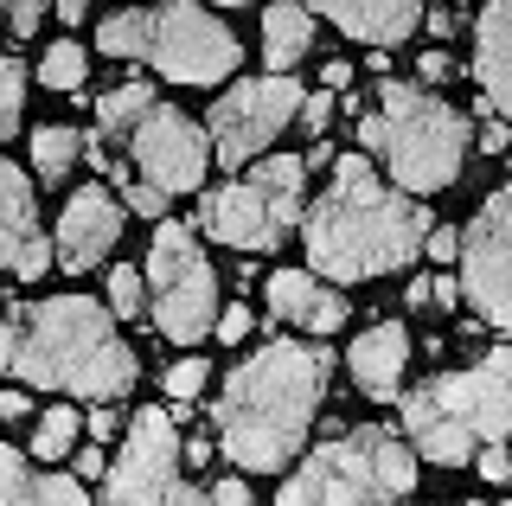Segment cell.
Wrapping results in <instances>:
<instances>
[{"mask_svg":"<svg viewBox=\"0 0 512 506\" xmlns=\"http://www.w3.org/2000/svg\"><path fill=\"white\" fill-rule=\"evenodd\" d=\"M90 161L122 186V205L141 218H167L173 193L205 186V129L160 103L148 84H122L96 103Z\"/></svg>","mask_w":512,"mask_h":506,"instance_id":"1","label":"cell"},{"mask_svg":"<svg viewBox=\"0 0 512 506\" xmlns=\"http://www.w3.org/2000/svg\"><path fill=\"white\" fill-rule=\"evenodd\" d=\"M429 237V205H410V193H391L365 154L333 161V186L308 212V263L333 282L384 276L410 263Z\"/></svg>","mask_w":512,"mask_h":506,"instance_id":"2","label":"cell"},{"mask_svg":"<svg viewBox=\"0 0 512 506\" xmlns=\"http://www.w3.org/2000/svg\"><path fill=\"white\" fill-rule=\"evenodd\" d=\"M327 346H295V340H276L263 346L256 359L231 372L218 398V442L237 468H282L295 462L301 436H308V417L327 391Z\"/></svg>","mask_w":512,"mask_h":506,"instance_id":"3","label":"cell"},{"mask_svg":"<svg viewBox=\"0 0 512 506\" xmlns=\"http://www.w3.org/2000/svg\"><path fill=\"white\" fill-rule=\"evenodd\" d=\"M13 372L26 385L71 391V398H122L135 385V353L122 346L116 321L90 295H58V302L26 308L20 340H13Z\"/></svg>","mask_w":512,"mask_h":506,"instance_id":"4","label":"cell"},{"mask_svg":"<svg viewBox=\"0 0 512 506\" xmlns=\"http://www.w3.org/2000/svg\"><path fill=\"white\" fill-rule=\"evenodd\" d=\"M404 430L423 462H474L487 442L512 436V346H493L480 366L442 372L404 398Z\"/></svg>","mask_w":512,"mask_h":506,"instance_id":"5","label":"cell"},{"mask_svg":"<svg viewBox=\"0 0 512 506\" xmlns=\"http://www.w3.org/2000/svg\"><path fill=\"white\" fill-rule=\"evenodd\" d=\"M378 103H384L378 116H359V148L384 154V167L404 193H436L455 180L461 154H468V122L429 90L397 84V77L378 84Z\"/></svg>","mask_w":512,"mask_h":506,"instance_id":"6","label":"cell"},{"mask_svg":"<svg viewBox=\"0 0 512 506\" xmlns=\"http://www.w3.org/2000/svg\"><path fill=\"white\" fill-rule=\"evenodd\" d=\"M103 52L109 58H148L173 84H218L237 65V39L205 7H192V0L135 7V13L103 20Z\"/></svg>","mask_w":512,"mask_h":506,"instance_id":"7","label":"cell"},{"mask_svg":"<svg viewBox=\"0 0 512 506\" xmlns=\"http://www.w3.org/2000/svg\"><path fill=\"white\" fill-rule=\"evenodd\" d=\"M416 487V462L391 430H352L314 449L276 506H397Z\"/></svg>","mask_w":512,"mask_h":506,"instance_id":"8","label":"cell"},{"mask_svg":"<svg viewBox=\"0 0 512 506\" xmlns=\"http://www.w3.org/2000/svg\"><path fill=\"white\" fill-rule=\"evenodd\" d=\"M295 218H301V154H269V161H256V173L205 193L199 205L205 237L237 250H276Z\"/></svg>","mask_w":512,"mask_h":506,"instance_id":"9","label":"cell"},{"mask_svg":"<svg viewBox=\"0 0 512 506\" xmlns=\"http://www.w3.org/2000/svg\"><path fill=\"white\" fill-rule=\"evenodd\" d=\"M148 276H154V327L167 340H205V327H218V276L205 263L199 237L186 225H160L154 250H148Z\"/></svg>","mask_w":512,"mask_h":506,"instance_id":"10","label":"cell"},{"mask_svg":"<svg viewBox=\"0 0 512 506\" xmlns=\"http://www.w3.org/2000/svg\"><path fill=\"white\" fill-rule=\"evenodd\" d=\"M103 506H205L199 487L180 481V436H173L167 410H141L128 423L122 455L109 462Z\"/></svg>","mask_w":512,"mask_h":506,"instance_id":"11","label":"cell"},{"mask_svg":"<svg viewBox=\"0 0 512 506\" xmlns=\"http://www.w3.org/2000/svg\"><path fill=\"white\" fill-rule=\"evenodd\" d=\"M301 109V84H288V77H250V84H237L231 97L212 109V161L224 167H244L250 154H263L269 141L282 135V122Z\"/></svg>","mask_w":512,"mask_h":506,"instance_id":"12","label":"cell"},{"mask_svg":"<svg viewBox=\"0 0 512 506\" xmlns=\"http://www.w3.org/2000/svg\"><path fill=\"white\" fill-rule=\"evenodd\" d=\"M461 282H468V302L487 314L493 327L512 334V186H500V193L480 205V218L468 225Z\"/></svg>","mask_w":512,"mask_h":506,"instance_id":"13","label":"cell"},{"mask_svg":"<svg viewBox=\"0 0 512 506\" xmlns=\"http://www.w3.org/2000/svg\"><path fill=\"white\" fill-rule=\"evenodd\" d=\"M122 212H128V205L109 193V186H84V193L64 205V218H58V263H64V270H90V263H103V250L122 237Z\"/></svg>","mask_w":512,"mask_h":506,"instance_id":"14","label":"cell"},{"mask_svg":"<svg viewBox=\"0 0 512 506\" xmlns=\"http://www.w3.org/2000/svg\"><path fill=\"white\" fill-rule=\"evenodd\" d=\"M0 263L26 282L52 270V244L39 237V218H32V186L7 161H0Z\"/></svg>","mask_w":512,"mask_h":506,"instance_id":"15","label":"cell"},{"mask_svg":"<svg viewBox=\"0 0 512 506\" xmlns=\"http://www.w3.org/2000/svg\"><path fill=\"white\" fill-rule=\"evenodd\" d=\"M474 77H480V90H487V109L512 116V0H487V7H480Z\"/></svg>","mask_w":512,"mask_h":506,"instance_id":"16","label":"cell"},{"mask_svg":"<svg viewBox=\"0 0 512 506\" xmlns=\"http://www.w3.org/2000/svg\"><path fill=\"white\" fill-rule=\"evenodd\" d=\"M314 13H327L340 33L372 39V45H397L410 39V26L423 20V0H308Z\"/></svg>","mask_w":512,"mask_h":506,"instance_id":"17","label":"cell"},{"mask_svg":"<svg viewBox=\"0 0 512 506\" xmlns=\"http://www.w3.org/2000/svg\"><path fill=\"white\" fill-rule=\"evenodd\" d=\"M352 378H359L365 398H397V385H404V366H410V334L397 321L372 327V334H359V346H352Z\"/></svg>","mask_w":512,"mask_h":506,"instance_id":"18","label":"cell"},{"mask_svg":"<svg viewBox=\"0 0 512 506\" xmlns=\"http://www.w3.org/2000/svg\"><path fill=\"white\" fill-rule=\"evenodd\" d=\"M269 314L295 321V327H314V334H333L346 321V302L333 289H320L308 270H282V276H269Z\"/></svg>","mask_w":512,"mask_h":506,"instance_id":"19","label":"cell"},{"mask_svg":"<svg viewBox=\"0 0 512 506\" xmlns=\"http://www.w3.org/2000/svg\"><path fill=\"white\" fill-rule=\"evenodd\" d=\"M0 506H90L71 474H32L13 449H0Z\"/></svg>","mask_w":512,"mask_h":506,"instance_id":"20","label":"cell"},{"mask_svg":"<svg viewBox=\"0 0 512 506\" xmlns=\"http://www.w3.org/2000/svg\"><path fill=\"white\" fill-rule=\"evenodd\" d=\"M308 52H314V20H308V7L276 0V7L263 13V65L282 77L288 65H301Z\"/></svg>","mask_w":512,"mask_h":506,"instance_id":"21","label":"cell"},{"mask_svg":"<svg viewBox=\"0 0 512 506\" xmlns=\"http://www.w3.org/2000/svg\"><path fill=\"white\" fill-rule=\"evenodd\" d=\"M77 148H84V135H77V129H52V122H45V129L32 135V167H39L45 180H64L71 161H77Z\"/></svg>","mask_w":512,"mask_h":506,"instance_id":"22","label":"cell"},{"mask_svg":"<svg viewBox=\"0 0 512 506\" xmlns=\"http://www.w3.org/2000/svg\"><path fill=\"white\" fill-rule=\"evenodd\" d=\"M71 442H77V417H71V410H45L39 430H32V449H39L45 462H64Z\"/></svg>","mask_w":512,"mask_h":506,"instance_id":"23","label":"cell"},{"mask_svg":"<svg viewBox=\"0 0 512 506\" xmlns=\"http://www.w3.org/2000/svg\"><path fill=\"white\" fill-rule=\"evenodd\" d=\"M39 77L52 90H77L84 84V45H71V39H58L52 52H45V65H39Z\"/></svg>","mask_w":512,"mask_h":506,"instance_id":"24","label":"cell"},{"mask_svg":"<svg viewBox=\"0 0 512 506\" xmlns=\"http://www.w3.org/2000/svg\"><path fill=\"white\" fill-rule=\"evenodd\" d=\"M20 97H26V65L20 58H0V141L20 129Z\"/></svg>","mask_w":512,"mask_h":506,"instance_id":"25","label":"cell"},{"mask_svg":"<svg viewBox=\"0 0 512 506\" xmlns=\"http://www.w3.org/2000/svg\"><path fill=\"white\" fill-rule=\"evenodd\" d=\"M109 314H122V321L148 314V289H141V270H116V276H109Z\"/></svg>","mask_w":512,"mask_h":506,"instance_id":"26","label":"cell"},{"mask_svg":"<svg viewBox=\"0 0 512 506\" xmlns=\"http://www.w3.org/2000/svg\"><path fill=\"white\" fill-rule=\"evenodd\" d=\"M199 391H205V359H180L167 372V398H199Z\"/></svg>","mask_w":512,"mask_h":506,"instance_id":"27","label":"cell"},{"mask_svg":"<svg viewBox=\"0 0 512 506\" xmlns=\"http://www.w3.org/2000/svg\"><path fill=\"white\" fill-rule=\"evenodd\" d=\"M0 7H7V20H13V33H32V26L45 20V7H52V0H0Z\"/></svg>","mask_w":512,"mask_h":506,"instance_id":"28","label":"cell"},{"mask_svg":"<svg viewBox=\"0 0 512 506\" xmlns=\"http://www.w3.org/2000/svg\"><path fill=\"white\" fill-rule=\"evenodd\" d=\"M474 462H480V474H487V481H512V455L500 449V442H487V449H480Z\"/></svg>","mask_w":512,"mask_h":506,"instance_id":"29","label":"cell"},{"mask_svg":"<svg viewBox=\"0 0 512 506\" xmlns=\"http://www.w3.org/2000/svg\"><path fill=\"white\" fill-rule=\"evenodd\" d=\"M423 250H429V257H461V231H448V225H429Z\"/></svg>","mask_w":512,"mask_h":506,"instance_id":"30","label":"cell"},{"mask_svg":"<svg viewBox=\"0 0 512 506\" xmlns=\"http://www.w3.org/2000/svg\"><path fill=\"white\" fill-rule=\"evenodd\" d=\"M244 334H250V308H224V314H218V340L237 346Z\"/></svg>","mask_w":512,"mask_h":506,"instance_id":"31","label":"cell"},{"mask_svg":"<svg viewBox=\"0 0 512 506\" xmlns=\"http://www.w3.org/2000/svg\"><path fill=\"white\" fill-rule=\"evenodd\" d=\"M301 116H308V129L320 135V129H327V116H333V97H301Z\"/></svg>","mask_w":512,"mask_h":506,"instance_id":"32","label":"cell"},{"mask_svg":"<svg viewBox=\"0 0 512 506\" xmlns=\"http://www.w3.org/2000/svg\"><path fill=\"white\" fill-rule=\"evenodd\" d=\"M212 506H250V487L244 481H218L212 487Z\"/></svg>","mask_w":512,"mask_h":506,"instance_id":"33","label":"cell"},{"mask_svg":"<svg viewBox=\"0 0 512 506\" xmlns=\"http://www.w3.org/2000/svg\"><path fill=\"white\" fill-rule=\"evenodd\" d=\"M480 148H487V154H506L512 148V129H506V122H487V129H480Z\"/></svg>","mask_w":512,"mask_h":506,"instance_id":"34","label":"cell"},{"mask_svg":"<svg viewBox=\"0 0 512 506\" xmlns=\"http://www.w3.org/2000/svg\"><path fill=\"white\" fill-rule=\"evenodd\" d=\"M103 442H96V449H84V455H77V474H84V481H103Z\"/></svg>","mask_w":512,"mask_h":506,"instance_id":"35","label":"cell"},{"mask_svg":"<svg viewBox=\"0 0 512 506\" xmlns=\"http://www.w3.org/2000/svg\"><path fill=\"white\" fill-rule=\"evenodd\" d=\"M429 302H448V308H455L461 302V282L455 276H436V282H429Z\"/></svg>","mask_w":512,"mask_h":506,"instance_id":"36","label":"cell"},{"mask_svg":"<svg viewBox=\"0 0 512 506\" xmlns=\"http://www.w3.org/2000/svg\"><path fill=\"white\" fill-rule=\"evenodd\" d=\"M90 430H96V442H109L122 430V417H116V410H90Z\"/></svg>","mask_w":512,"mask_h":506,"instance_id":"37","label":"cell"},{"mask_svg":"<svg viewBox=\"0 0 512 506\" xmlns=\"http://www.w3.org/2000/svg\"><path fill=\"white\" fill-rule=\"evenodd\" d=\"M448 71H455V65H448V52H423V77H429V84H442Z\"/></svg>","mask_w":512,"mask_h":506,"instance_id":"38","label":"cell"},{"mask_svg":"<svg viewBox=\"0 0 512 506\" xmlns=\"http://www.w3.org/2000/svg\"><path fill=\"white\" fill-rule=\"evenodd\" d=\"M26 410H32L26 391H0V417H26Z\"/></svg>","mask_w":512,"mask_h":506,"instance_id":"39","label":"cell"},{"mask_svg":"<svg viewBox=\"0 0 512 506\" xmlns=\"http://www.w3.org/2000/svg\"><path fill=\"white\" fill-rule=\"evenodd\" d=\"M84 13H90V0H58V20H71V26H77Z\"/></svg>","mask_w":512,"mask_h":506,"instance_id":"40","label":"cell"},{"mask_svg":"<svg viewBox=\"0 0 512 506\" xmlns=\"http://www.w3.org/2000/svg\"><path fill=\"white\" fill-rule=\"evenodd\" d=\"M13 340H20V327H7V321H0V366L13 359Z\"/></svg>","mask_w":512,"mask_h":506,"instance_id":"41","label":"cell"},{"mask_svg":"<svg viewBox=\"0 0 512 506\" xmlns=\"http://www.w3.org/2000/svg\"><path fill=\"white\" fill-rule=\"evenodd\" d=\"M506 506H512V500H506Z\"/></svg>","mask_w":512,"mask_h":506,"instance_id":"42","label":"cell"}]
</instances>
